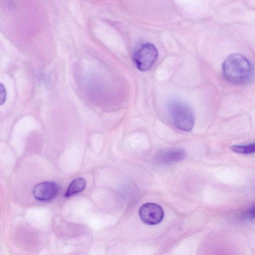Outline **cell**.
<instances>
[{
  "label": "cell",
  "instance_id": "cell-1",
  "mask_svg": "<svg viewBox=\"0 0 255 255\" xmlns=\"http://www.w3.org/2000/svg\"><path fill=\"white\" fill-rule=\"evenodd\" d=\"M222 73L228 82L237 85H246L251 82L254 70L250 61L239 53L229 55L222 65Z\"/></svg>",
  "mask_w": 255,
  "mask_h": 255
},
{
  "label": "cell",
  "instance_id": "cell-2",
  "mask_svg": "<svg viewBox=\"0 0 255 255\" xmlns=\"http://www.w3.org/2000/svg\"><path fill=\"white\" fill-rule=\"evenodd\" d=\"M169 113L173 124L177 128L185 131L192 129L194 116L188 105L181 102H174L169 106Z\"/></svg>",
  "mask_w": 255,
  "mask_h": 255
},
{
  "label": "cell",
  "instance_id": "cell-3",
  "mask_svg": "<svg viewBox=\"0 0 255 255\" xmlns=\"http://www.w3.org/2000/svg\"><path fill=\"white\" fill-rule=\"evenodd\" d=\"M158 57L156 47L151 43L142 45L134 53L133 61L137 68L141 71L150 69Z\"/></svg>",
  "mask_w": 255,
  "mask_h": 255
},
{
  "label": "cell",
  "instance_id": "cell-4",
  "mask_svg": "<svg viewBox=\"0 0 255 255\" xmlns=\"http://www.w3.org/2000/svg\"><path fill=\"white\" fill-rule=\"evenodd\" d=\"M139 216L141 221L146 224L154 225L162 220L164 212L162 208L154 203H146L139 210Z\"/></svg>",
  "mask_w": 255,
  "mask_h": 255
},
{
  "label": "cell",
  "instance_id": "cell-5",
  "mask_svg": "<svg viewBox=\"0 0 255 255\" xmlns=\"http://www.w3.org/2000/svg\"><path fill=\"white\" fill-rule=\"evenodd\" d=\"M59 190L58 184L53 181H45L38 183L33 190L35 199L40 201L52 200L57 195Z\"/></svg>",
  "mask_w": 255,
  "mask_h": 255
},
{
  "label": "cell",
  "instance_id": "cell-6",
  "mask_svg": "<svg viewBox=\"0 0 255 255\" xmlns=\"http://www.w3.org/2000/svg\"><path fill=\"white\" fill-rule=\"evenodd\" d=\"M186 152L182 148L174 147L163 149L156 156L157 161L163 164H171L181 161L184 159Z\"/></svg>",
  "mask_w": 255,
  "mask_h": 255
},
{
  "label": "cell",
  "instance_id": "cell-7",
  "mask_svg": "<svg viewBox=\"0 0 255 255\" xmlns=\"http://www.w3.org/2000/svg\"><path fill=\"white\" fill-rule=\"evenodd\" d=\"M86 186V181L83 178H78L73 180L70 184L64 195V197H69L83 191Z\"/></svg>",
  "mask_w": 255,
  "mask_h": 255
},
{
  "label": "cell",
  "instance_id": "cell-8",
  "mask_svg": "<svg viewBox=\"0 0 255 255\" xmlns=\"http://www.w3.org/2000/svg\"><path fill=\"white\" fill-rule=\"evenodd\" d=\"M231 149L237 153L249 154L255 152V143L245 145H233L231 146Z\"/></svg>",
  "mask_w": 255,
  "mask_h": 255
},
{
  "label": "cell",
  "instance_id": "cell-9",
  "mask_svg": "<svg viewBox=\"0 0 255 255\" xmlns=\"http://www.w3.org/2000/svg\"><path fill=\"white\" fill-rule=\"evenodd\" d=\"M243 217L249 221H255V203L244 213Z\"/></svg>",
  "mask_w": 255,
  "mask_h": 255
},
{
  "label": "cell",
  "instance_id": "cell-10",
  "mask_svg": "<svg viewBox=\"0 0 255 255\" xmlns=\"http://www.w3.org/2000/svg\"><path fill=\"white\" fill-rule=\"evenodd\" d=\"M0 97L2 96V95H3L2 99L0 101V105H2V103L3 102H4V98H5V92H5V90H4L3 87L2 86V85H1L0 86Z\"/></svg>",
  "mask_w": 255,
  "mask_h": 255
}]
</instances>
